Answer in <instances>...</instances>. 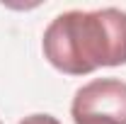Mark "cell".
Returning a JSON list of instances; mask_svg holds the SVG:
<instances>
[{
	"instance_id": "3",
	"label": "cell",
	"mask_w": 126,
	"mask_h": 124,
	"mask_svg": "<svg viewBox=\"0 0 126 124\" xmlns=\"http://www.w3.org/2000/svg\"><path fill=\"white\" fill-rule=\"evenodd\" d=\"M19 124H61V122H58L53 114H41V112H39V114H29V117H24Z\"/></svg>"
},
{
	"instance_id": "4",
	"label": "cell",
	"mask_w": 126,
	"mask_h": 124,
	"mask_svg": "<svg viewBox=\"0 0 126 124\" xmlns=\"http://www.w3.org/2000/svg\"><path fill=\"white\" fill-rule=\"evenodd\" d=\"M0 124H2V122H0Z\"/></svg>"
},
{
	"instance_id": "1",
	"label": "cell",
	"mask_w": 126,
	"mask_h": 124,
	"mask_svg": "<svg viewBox=\"0 0 126 124\" xmlns=\"http://www.w3.org/2000/svg\"><path fill=\"white\" fill-rule=\"evenodd\" d=\"M41 51L65 76L126 66V12L119 7L61 12L44 29Z\"/></svg>"
},
{
	"instance_id": "2",
	"label": "cell",
	"mask_w": 126,
	"mask_h": 124,
	"mask_svg": "<svg viewBox=\"0 0 126 124\" xmlns=\"http://www.w3.org/2000/svg\"><path fill=\"white\" fill-rule=\"evenodd\" d=\"M75 124H126V80L94 78L75 90L70 102Z\"/></svg>"
}]
</instances>
